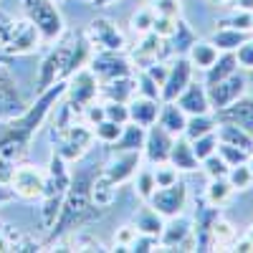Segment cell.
Instances as JSON below:
<instances>
[{"label":"cell","mask_w":253,"mask_h":253,"mask_svg":"<svg viewBox=\"0 0 253 253\" xmlns=\"http://www.w3.org/2000/svg\"><path fill=\"white\" fill-rule=\"evenodd\" d=\"M63 91H66V81H58L53 86L41 91V96L31 104V107H26L20 114L5 119V124L0 126V162L15 165L26 155L33 134L41 129V124L46 122V117L63 99Z\"/></svg>","instance_id":"obj_1"},{"label":"cell","mask_w":253,"mask_h":253,"mask_svg":"<svg viewBox=\"0 0 253 253\" xmlns=\"http://www.w3.org/2000/svg\"><path fill=\"white\" fill-rule=\"evenodd\" d=\"M94 175H96V170H81L79 175L71 177L69 190H66V195H63V203H61V213H58L56 223L51 225V238L53 241L71 233L76 228H84L86 223H94L96 218H101L104 210L91 203Z\"/></svg>","instance_id":"obj_2"},{"label":"cell","mask_w":253,"mask_h":253,"mask_svg":"<svg viewBox=\"0 0 253 253\" xmlns=\"http://www.w3.org/2000/svg\"><path fill=\"white\" fill-rule=\"evenodd\" d=\"M89 51L91 43L86 36H69L63 41H56V46L46 53L38 69V89L43 91L58 81H66L74 71L89 63Z\"/></svg>","instance_id":"obj_3"},{"label":"cell","mask_w":253,"mask_h":253,"mask_svg":"<svg viewBox=\"0 0 253 253\" xmlns=\"http://www.w3.org/2000/svg\"><path fill=\"white\" fill-rule=\"evenodd\" d=\"M69 162L63 160L58 152L51 155L48 170H46V185H43V195H41V225L46 230H51V225L56 223L58 213H61V203L63 195L69 190L71 182V172H69Z\"/></svg>","instance_id":"obj_4"},{"label":"cell","mask_w":253,"mask_h":253,"mask_svg":"<svg viewBox=\"0 0 253 253\" xmlns=\"http://www.w3.org/2000/svg\"><path fill=\"white\" fill-rule=\"evenodd\" d=\"M41 43L38 31L26 18H13L0 10V51L10 56H23L36 51Z\"/></svg>","instance_id":"obj_5"},{"label":"cell","mask_w":253,"mask_h":253,"mask_svg":"<svg viewBox=\"0 0 253 253\" xmlns=\"http://www.w3.org/2000/svg\"><path fill=\"white\" fill-rule=\"evenodd\" d=\"M20 8L26 20H31V26L38 31L41 41L56 43L63 36V18L53 0H20Z\"/></svg>","instance_id":"obj_6"},{"label":"cell","mask_w":253,"mask_h":253,"mask_svg":"<svg viewBox=\"0 0 253 253\" xmlns=\"http://www.w3.org/2000/svg\"><path fill=\"white\" fill-rule=\"evenodd\" d=\"M56 137H58V150L56 152L66 162H79L84 155L91 150V144H94V129L84 119L74 122L63 132H58Z\"/></svg>","instance_id":"obj_7"},{"label":"cell","mask_w":253,"mask_h":253,"mask_svg":"<svg viewBox=\"0 0 253 253\" xmlns=\"http://www.w3.org/2000/svg\"><path fill=\"white\" fill-rule=\"evenodd\" d=\"M99 86H101V84H99V79L94 76V71H91L89 66H81L79 71H74V74L66 79V91H63V96H66V101L81 114V109L86 107V104L96 101Z\"/></svg>","instance_id":"obj_8"},{"label":"cell","mask_w":253,"mask_h":253,"mask_svg":"<svg viewBox=\"0 0 253 253\" xmlns=\"http://www.w3.org/2000/svg\"><path fill=\"white\" fill-rule=\"evenodd\" d=\"M13 187V193L23 200H41L43 195V185H46V172L38 170L33 165H18L13 167V175L8 180Z\"/></svg>","instance_id":"obj_9"},{"label":"cell","mask_w":253,"mask_h":253,"mask_svg":"<svg viewBox=\"0 0 253 253\" xmlns=\"http://www.w3.org/2000/svg\"><path fill=\"white\" fill-rule=\"evenodd\" d=\"M89 69L94 76L101 81L119 79V76H129L132 74V61L124 56V51H96V56L89 58Z\"/></svg>","instance_id":"obj_10"},{"label":"cell","mask_w":253,"mask_h":253,"mask_svg":"<svg viewBox=\"0 0 253 253\" xmlns=\"http://www.w3.org/2000/svg\"><path fill=\"white\" fill-rule=\"evenodd\" d=\"M147 203H150L162 218H175V215L182 213V208L187 203V187L180 180L172 182V185H167V187H157Z\"/></svg>","instance_id":"obj_11"},{"label":"cell","mask_w":253,"mask_h":253,"mask_svg":"<svg viewBox=\"0 0 253 253\" xmlns=\"http://www.w3.org/2000/svg\"><path fill=\"white\" fill-rule=\"evenodd\" d=\"M86 41L99 48V51H124L126 41H124V33L117 28L114 20L109 18H96L89 23V31H86Z\"/></svg>","instance_id":"obj_12"},{"label":"cell","mask_w":253,"mask_h":253,"mask_svg":"<svg viewBox=\"0 0 253 253\" xmlns=\"http://www.w3.org/2000/svg\"><path fill=\"white\" fill-rule=\"evenodd\" d=\"M205 89H208V99H210V109L218 112V109L228 107V104H233L238 96H243L246 79L233 71L230 76H225V79H220L215 84H210V86H205Z\"/></svg>","instance_id":"obj_13"},{"label":"cell","mask_w":253,"mask_h":253,"mask_svg":"<svg viewBox=\"0 0 253 253\" xmlns=\"http://www.w3.org/2000/svg\"><path fill=\"white\" fill-rule=\"evenodd\" d=\"M160 246L162 248H180V251H195V236H193V225L190 220L180 215L170 218V223H165L162 233H160Z\"/></svg>","instance_id":"obj_14"},{"label":"cell","mask_w":253,"mask_h":253,"mask_svg":"<svg viewBox=\"0 0 253 253\" xmlns=\"http://www.w3.org/2000/svg\"><path fill=\"white\" fill-rule=\"evenodd\" d=\"M190 79H193V63L185 56H177V61H172L170 69H167V79L160 89V99L162 101H175L182 94V89L190 84Z\"/></svg>","instance_id":"obj_15"},{"label":"cell","mask_w":253,"mask_h":253,"mask_svg":"<svg viewBox=\"0 0 253 253\" xmlns=\"http://www.w3.org/2000/svg\"><path fill=\"white\" fill-rule=\"evenodd\" d=\"M172 142L175 137L165 129L162 124H150V129H147V137H144V155L152 165H162L170 160V150H172Z\"/></svg>","instance_id":"obj_16"},{"label":"cell","mask_w":253,"mask_h":253,"mask_svg":"<svg viewBox=\"0 0 253 253\" xmlns=\"http://www.w3.org/2000/svg\"><path fill=\"white\" fill-rule=\"evenodd\" d=\"M142 155L139 150H129V152H117L107 165H104V175H107L114 185H122L126 180H132L139 170Z\"/></svg>","instance_id":"obj_17"},{"label":"cell","mask_w":253,"mask_h":253,"mask_svg":"<svg viewBox=\"0 0 253 253\" xmlns=\"http://www.w3.org/2000/svg\"><path fill=\"white\" fill-rule=\"evenodd\" d=\"M215 122H228L236 124L241 129L253 134V96H238L233 104L215 112Z\"/></svg>","instance_id":"obj_18"},{"label":"cell","mask_w":253,"mask_h":253,"mask_svg":"<svg viewBox=\"0 0 253 253\" xmlns=\"http://www.w3.org/2000/svg\"><path fill=\"white\" fill-rule=\"evenodd\" d=\"M23 109H26V104H23V99H20V91L15 86V81L10 79L5 66H0V122L20 114Z\"/></svg>","instance_id":"obj_19"},{"label":"cell","mask_w":253,"mask_h":253,"mask_svg":"<svg viewBox=\"0 0 253 253\" xmlns=\"http://www.w3.org/2000/svg\"><path fill=\"white\" fill-rule=\"evenodd\" d=\"M175 104L187 114V117H195V114H208L210 112V99H208V89L203 84H193L190 81L187 86L182 89V94L175 99Z\"/></svg>","instance_id":"obj_20"},{"label":"cell","mask_w":253,"mask_h":253,"mask_svg":"<svg viewBox=\"0 0 253 253\" xmlns=\"http://www.w3.org/2000/svg\"><path fill=\"white\" fill-rule=\"evenodd\" d=\"M160 99H150V96H132L129 101H126V109H129V122L139 124V126H150L157 122L160 117Z\"/></svg>","instance_id":"obj_21"},{"label":"cell","mask_w":253,"mask_h":253,"mask_svg":"<svg viewBox=\"0 0 253 253\" xmlns=\"http://www.w3.org/2000/svg\"><path fill=\"white\" fill-rule=\"evenodd\" d=\"M137 91V81L134 76H119V79H109V81H101L99 86V96H104L107 101H122L126 104Z\"/></svg>","instance_id":"obj_22"},{"label":"cell","mask_w":253,"mask_h":253,"mask_svg":"<svg viewBox=\"0 0 253 253\" xmlns=\"http://www.w3.org/2000/svg\"><path fill=\"white\" fill-rule=\"evenodd\" d=\"M132 225L137 228V233H142V236H155V238H160L162 228H165V218L157 213L150 203H147V205H142V208L137 210Z\"/></svg>","instance_id":"obj_23"},{"label":"cell","mask_w":253,"mask_h":253,"mask_svg":"<svg viewBox=\"0 0 253 253\" xmlns=\"http://www.w3.org/2000/svg\"><path fill=\"white\" fill-rule=\"evenodd\" d=\"M167 162H170L177 172H180V170H185V172L198 170V157H195V152H193V144H190V139L175 137L172 150H170V160H167Z\"/></svg>","instance_id":"obj_24"},{"label":"cell","mask_w":253,"mask_h":253,"mask_svg":"<svg viewBox=\"0 0 253 253\" xmlns=\"http://www.w3.org/2000/svg\"><path fill=\"white\" fill-rule=\"evenodd\" d=\"M117 190H119V185H114L104 172L94 175V180H91V203L101 210L112 208L114 200H117Z\"/></svg>","instance_id":"obj_25"},{"label":"cell","mask_w":253,"mask_h":253,"mask_svg":"<svg viewBox=\"0 0 253 253\" xmlns=\"http://www.w3.org/2000/svg\"><path fill=\"white\" fill-rule=\"evenodd\" d=\"M157 124H162L167 132H170L172 137H180L185 132V124H187V117L185 112L177 107L175 101H165L160 107V117H157Z\"/></svg>","instance_id":"obj_26"},{"label":"cell","mask_w":253,"mask_h":253,"mask_svg":"<svg viewBox=\"0 0 253 253\" xmlns=\"http://www.w3.org/2000/svg\"><path fill=\"white\" fill-rule=\"evenodd\" d=\"M218 124H220V126H215L218 142L236 144V147H241V150H246V152L253 155V134L251 132L241 129V126H236V124H228V122H218Z\"/></svg>","instance_id":"obj_27"},{"label":"cell","mask_w":253,"mask_h":253,"mask_svg":"<svg viewBox=\"0 0 253 253\" xmlns=\"http://www.w3.org/2000/svg\"><path fill=\"white\" fill-rule=\"evenodd\" d=\"M144 137H147V126H139L134 122H126L122 126V134L114 142L117 152H129V150H142L144 147Z\"/></svg>","instance_id":"obj_28"},{"label":"cell","mask_w":253,"mask_h":253,"mask_svg":"<svg viewBox=\"0 0 253 253\" xmlns=\"http://www.w3.org/2000/svg\"><path fill=\"white\" fill-rule=\"evenodd\" d=\"M215 58H218V48L210 43V41H195L187 51V61L193 63V69L198 66V69L208 71L215 63Z\"/></svg>","instance_id":"obj_29"},{"label":"cell","mask_w":253,"mask_h":253,"mask_svg":"<svg viewBox=\"0 0 253 253\" xmlns=\"http://www.w3.org/2000/svg\"><path fill=\"white\" fill-rule=\"evenodd\" d=\"M236 66H238V61H236V53L233 51H225L223 56H218L215 58V63L208 69V79H205V86H210V84H215V81H220V79H225V76H230L236 71Z\"/></svg>","instance_id":"obj_30"},{"label":"cell","mask_w":253,"mask_h":253,"mask_svg":"<svg viewBox=\"0 0 253 253\" xmlns=\"http://www.w3.org/2000/svg\"><path fill=\"white\" fill-rule=\"evenodd\" d=\"M167 41H172V46H170V51L172 53H177V56H182V53H187L190 51V46L195 43V33L190 31V26L185 23V20H180L177 18V23H175V31L170 33V38Z\"/></svg>","instance_id":"obj_31"},{"label":"cell","mask_w":253,"mask_h":253,"mask_svg":"<svg viewBox=\"0 0 253 253\" xmlns=\"http://www.w3.org/2000/svg\"><path fill=\"white\" fill-rule=\"evenodd\" d=\"M215 126H218L215 117H210V114H195V117L187 119L182 134L193 142V139H198V137H203V134H208V132H215Z\"/></svg>","instance_id":"obj_32"},{"label":"cell","mask_w":253,"mask_h":253,"mask_svg":"<svg viewBox=\"0 0 253 253\" xmlns=\"http://www.w3.org/2000/svg\"><path fill=\"white\" fill-rule=\"evenodd\" d=\"M248 38V33H243V31H236V28H218L215 31V36H213V41H210V43H213L215 48H220V51H236L243 41Z\"/></svg>","instance_id":"obj_33"},{"label":"cell","mask_w":253,"mask_h":253,"mask_svg":"<svg viewBox=\"0 0 253 253\" xmlns=\"http://www.w3.org/2000/svg\"><path fill=\"white\" fill-rule=\"evenodd\" d=\"M233 195V185H230L225 177H213L208 185V205L220 208L223 203H228V198Z\"/></svg>","instance_id":"obj_34"},{"label":"cell","mask_w":253,"mask_h":253,"mask_svg":"<svg viewBox=\"0 0 253 253\" xmlns=\"http://www.w3.org/2000/svg\"><path fill=\"white\" fill-rule=\"evenodd\" d=\"M122 126L124 124H117L112 119H101L99 124L91 126V129H94V139L101 142V144H114L119 139V134H122Z\"/></svg>","instance_id":"obj_35"},{"label":"cell","mask_w":253,"mask_h":253,"mask_svg":"<svg viewBox=\"0 0 253 253\" xmlns=\"http://www.w3.org/2000/svg\"><path fill=\"white\" fill-rule=\"evenodd\" d=\"M228 182L233 185V190H246L251 182H253V172H251V167H248V162H243V165H233L228 170Z\"/></svg>","instance_id":"obj_36"},{"label":"cell","mask_w":253,"mask_h":253,"mask_svg":"<svg viewBox=\"0 0 253 253\" xmlns=\"http://www.w3.org/2000/svg\"><path fill=\"white\" fill-rule=\"evenodd\" d=\"M223 28H236V31H243V33H251L253 31V13H248V10H233L230 13L223 23H220Z\"/></svg>","instance_id":"obj_37"},{"label":"cell","mask_w":253,"mask_h":253,"mask_svg":"<svg viewBox=\"0 0 253 253\" xmlns=\"http://www.w3.org/2000/svg\"><path fill=\"white\" fill-rule=\"evenodd\" d=\"M218 155L228 162V167H233V165H243V162H248V157H251V152H246V150H241V147H236V144H225V142H218Z\"/></svg>","instance_id":"obj_38"},{"label":"cell","mask_w":253,"mask_h":253,"mask_svg":"<svg viewBox=\"0 0 253 253\" xmlns=\"http://www.w3.org/2000/svg\"><path fill=\"white\" fill-rule=\"evenodd\" d=\"M190 144H193L195 157H198V160H205V157H210V155L215 152V147H218V137H215V132H208V134H203V137L193 139Z\"/></svg>","instance_id":"obj_39"},{"label":"cell","mask_w":253,"mask_h":253,"mask_svg":"<svg viewBox=\"0 0 253 253\" xmlns=\"http://www.w3.org/2000/svg\"><path fill=\"white\" fill-rule=\"evenodd\" d=\"M134 190L142 200H150V195L157 190V182H155V172L152 170H137V182H134Z\"/></svg>","instance_id":"obj_40"},{"label":"cell","mask_w":253,"mask_h":253,"mask_svg":"<svg viewBox=\"0 0 253 253\" xmlns=\"http://www.w3.org/2000/svg\"><path fill=\"white\" fill-rule=\"evenodd\" d=\"M134 81H137V94L150 96V99H160V84H157L150 74H147L144 69H142V71H137Z\"/></svg>","instance_id":"obj_41"},{"label":"cell","mask_w":253,"mask_h":253,"mask_svg":"<svg viewBox=\"0 0 253 253\" xmlns=\"http://www.w3.org/2000/svg\"><path fill=\"white\" fill-rule=\"evenodd\" d=\"M152 23H155V10H152V8H142V10H137V13L132 15V28H134L139 36L150 33V31H152Z\"/></svg>","instance_id":"obj_42"},{"label":"cell","mask_w":253,"mask_h":253,"mask_svg":"<svg viewBox=\"0 0 253 253\" xmlns=\"http://www.w3.org/2000/svg\"><path fill=\"white\" fill-rule=\"evenodd\" d=\"M205 162V172H208V177L210 180H213V177H225L228 175V170H230V167H228V162L220 157V155H210V157H205L203 160Z\"/></svg>","instance_id":"obj_43"},{"label":"cell","mask_w":253,"mask_h":253,"mask_svg":"<svg viewBox=\"0 0 253 253\" xmlns=\"http://www.w3.org/2000/svg\"><path fill=\"white\" fill-rule=\"evenodd\" d=\"M104 112H107V119L117 122V124H126L129 122V109L122 101H104Z\"/></svg>","instance_id":"obj_44"},{"label":"cell","mask_w":253,"mask_h":253,"mask_svg":"<svg viewBox=\"0 0 253 253\" xmlns=\"http://www.w3.org/2000/svg\"><path fill=\"white\" fill-rule=\"evenodd\" d=\"M155 15H162V18H180V0H155V5H152Z\"/></svg>","instance_id":"obj_45"},{"label":"cell","mask_w":253,"mask_h":253,"mask_svg":"<svg viewBox=\"0 0 253 253\" xmlns=\"http://www.w3.org/2000/svg\"><path fill=\"white\" fill-rule=\"evenodd\" d=\"M155 182H157V187H167V185L177 182V170H175L170 162L157 165V170H155Z\"/></svg>","instance_id":"obj_46"},{"label":"cell","mask_w":253,"mask_h":253,"mask_svg":"<svg viewBox=\"0 0 253 253\" xmlns=\"http://www.w3.org/2000/svg\"><path fill=\"white\" fill-rule=\"evenodd\" d=\"M137 236H139V233H137L134 225H122V228L117 230V238H114V241H117V248H119V251H129L132 243L137 241Z\"/></svg>","instance_id":"obj_47"},{"label":"cell","mask_w":253,"mask_h":253,"mask_svg":"<svg viewBox=\"0 0 253 253\" xmlns=\"http://www.w3.org/2000/svg\"><path fill=\"white\" fill-rule=\"evenodd\" d=\"M236 61H238V66H243V69H253V41L251 38H246L243 43L236 48Z\"/></svg>","instance_id":"obj_48"},{"label":"cell","mask_w":253,"mask_h":253,"mask_svg":"<svg viewBox=\"0 0 253 253\" xmlns=\"http://www.w3.org/2000/svg\"><path fill=\"white\" fill-rule=\"evenodd\" d=\"M175 18H162V15H155V23H152V31L160 36V38H170V33L175 31Z\"/></svg>","instance_id":"obj_49"},{"label":"cell","mask_w":253,"mask_h":253,"mask_svg":"<svg viewBox=\"0 0 253 253\" xmlns=\"http://www.w3.org/2000/svg\"><path fill=\"white\" fill-rule=\"evenodd\" d=\"M13 198H15L13 187H10L8 182H0V205H3V203H10Z\"/></svg>","instance_id":"obj_50"},{"label":"cell","mask_w":253,"mask_h":253,"mask_svg":"<svg viewBox=\"0 0 253 253\" xmlns=\"http://www.w3.org/2000/svg\"><path fill=\"white\" fill-rule=\"evenodd\" d=\"M233 3H236L238 10H248V13H253V0H233Z\"/></svg>","instance_id":"obj_51"},{"label":"cell","mask_w":253,"mask_h":253,"mask_svg":"<svg viewBox=\"0 0 253 253\" xmlns=\"http://www.w3.org/2000/svg\"><path fill=\"white\" fill-rule=\"evenodd\" d=\"M246 238H248V241H251V243H253V225H251V228H248V236H246Z\"/></svg>","instance_id":"obj_52"},{"label":"cell","mask_w":253,"mask_h":253,"mask_svg":"<svg viewBox=\"0 0 253 253\" xmlns=\"http://www.w3.org/2000/svg\"><path fill=\"white\" fill-rule=\"evenodd\" d=\"M248 167H251V172H253V155L248 157Z\"/></svg>","instance_id":"obj_53"},{"label":"cell","mask_w":253,"mask_h":253,"mask_svg":"<svg viewBox=\"0 0 253 253\" xmlns=\"http://www.w3.org/2000/svg\"><path fill=\"white\" fill-rule=\"evenodd\" d=\"M210 3H218L220 5V3H228V0H210Z\"/></svg>","instance_id":"obj_54"},{"label":"cell","mask_w":253,"mask_h":253,"mask_svg":"<svg viewBox=\"0 0 253 253\" xmlns=\"http://www.w3.org/2000/svg\"><path fill=\"white\" fill-rule=\"evenodd\" d=\"M251 89H253V69H251Z\"/></svg>","instance_id":"obj_55"},{"label":"cell","mask_w":253,"mask_h":253,"mask_svg":"<svg viewBox=\"0 0 253 253\" xmlns=\"http://www.w3.org/2000/svg\"><path fill=\"white\" fill-rule=\"evenodd\" d=\"M84 3H91V5H94V3H96V0H84Z\"/></svg>","instance_id":"obj_56"},{"label":"cell","mask_w":253,"mask_h":253,"mask_svg":"<svg viewBox=\"0 0 253 253\" xmlns=\"http://www.w3.org/2000/svg\"><path fill=\"white\" fill-rule=\"evenodd\" d=\"M53 3H58V0H53Z\"/></svg>","instance_id":"obj_57"},{"label":"cell","mask_w":253,"mask_h":253,"mask_svg":"<svg viewBox=\"0 0 253 253\" xmlns=\"http://www.w3.org/2000/svg\"><path fill=\"white\" fill-rule=\"evenodd\" d=\"M0 53H3V51H0Z\"/></svg>","instance_id":"obj_58"}]
</instances>
